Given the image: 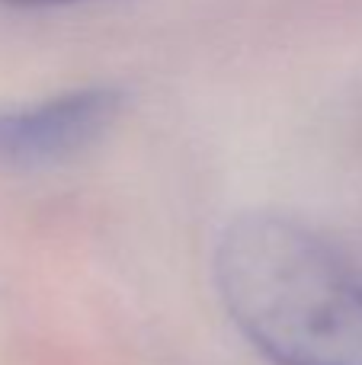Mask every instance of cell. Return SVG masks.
Returning a JSON list of instances; mask_svg holds the SVG:
<instances>
[{
	"mask_svg": "<svg viewBox=\"0 0 362 365\" xmlns=\"http://www.w3.org/2000/svg\"><path fill=\"white\" fill-rule=\"evenodd\" d=\"M122 113L115 87L64 90L48 100L0 109V164L48 167L83 154L113 128Z\"/></svg>",
	"mask_w": 362,
	"mask_h": 365,
	"instance_id": "obj_2",
	"label": "cell"
},
{
	"mask_svg": "<svg viewBox=\"0 0 362 365\" xmlns=\"http://www.w3.org/2000/svg\"><path fill=\"white\" fill-rule=\"evenodd\" d=\"M6 6H19V10H42V6H64V4H77V0H0Z\"/></svg>",
	"mask_w": 362,
	"mask_h": 365,
	"instance_id": "obj_3",
	"label": "cell"
},
{
	"mask_svg": "<svg viewBox=\"0 0 362 365\" xmlns=\"http://www.w3.org/2000/svg\"><path fill=\"white\" fill-rule=\"evenodd\" d=\"M215 285L234 327L276 365H362V269L289 215L224 227Z\"/></svg>",
	"mask_w": 362,
	"mask_h": 365,
	"instance_id": "obj_1",
	"label": "cell"
}]
</instances>
